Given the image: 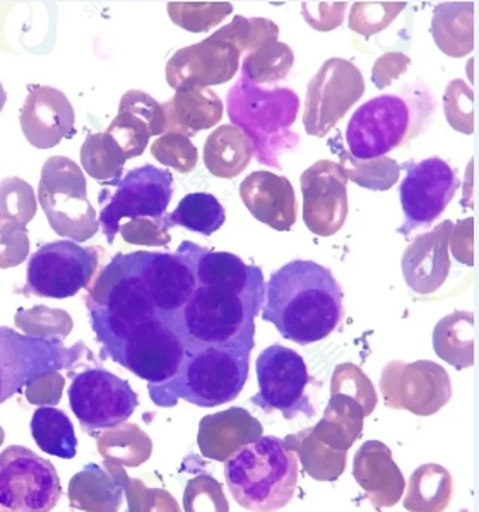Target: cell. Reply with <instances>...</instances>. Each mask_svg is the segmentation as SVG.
<instances>
[{"mask_svg":"<svg viewBox=\"0 0 479 512\" xmlns=\"http://www.w3.org/2000/svg\"><path fill=\"white\" fill-rule=\"evenodd\" d=\"M343 290L329 269L293 261L273 273L266 285L262 319L298 345L326 340L343 319Z\"/></svg>","mask_w":479,"mask_h":512,"instance_id":"cell-1","label":"cell"},{"mask_svg":"<svg viewBox=\"0 0 479 512\" xmlns=\"http://www.w3.org/2000/svg\"><path fill=\"white\" fill-rule=\"evenodd\" d=\"M266 295H238L226 288L197 286L184 309L170 319L187 353L206 348L255 345V317Z\"/></svg>","mask_w":479,"mask_h":512,"instance_id":"cell-2","label":"cell"},{"mask_svg":"<svg viewBox=\"0 0 479 512\" xmlns=\"http://www.w3.org/2000/svg\"><path fill=\"white\" fill-rule=\"evenodd\" d=\"M255 345L206 348L187 353L175 377L163 384L149 386L154 405L172 408L178 399L214 408L226 405L242 393L249 379L250 353Z\"/></svg>","mask_w":479,"mask_h":512,"instance_id":"cell-3","label":"cell"},{"mask_svg":"<svg viewBox=\"0 0 479 512\" xmlns=\"http://www.w3.org/2000/svg\"><path fill=\"white\" fill-rule=\"evenodd\" d=\"M226 485L235 501L252 512H274L288 506L298 483L295 453L283 439L262 435L226 461Z\"/></svg>","mask_w":479,"mask_h":512,"instance_id":"cell-4","label":"cell"},{"mask_svg":"<svg viewBox=\"0 0 479 512\" xmlns=\"http://www.w3.org/2000/svg\"><path fill=\"white\" fill-rule=\"evenodd\" d=\"M38 201L52 230L71 242L93 239L100 228L96 209L89 203L83 170L66 156H52L45 161Z\"/></svg>","mask_w":479,"mask_h":512,"instance_id":"cell-5","label":"cell"},{"mask_svg":"<svg viewBox=\"0 0 479 512\" xmlns=\"http://www.w3.org/2000/svg\"><path fill=\"white\" fill-rule=\"evenodd\" d=\"M107 185L113 187V191H101L98 223L108 244H113L119 233L122 218L161 220L172 201V173L153 165H142Z\"/></svg>","mask_w":479,"mask_h":512,"instance_id":"cell-6","label":"cell"},{"mask_svg":"<svg viewBox=\"0 0 479 512\" xmlns=\"http://www.w3.org/2000/svg\"><path fill=\"white\" fill-rule=\"evenodd\" d=\"M83 352V343L72 348L59 341L35 340L0 326V405L38 377L72 369Z\"/></svg>","mask_w":479,"mask_h":512,"instance_id":"cell-7","label":"cell"},{"mask_svg":"<svg viewBox=\"0 0 479 512\" xmlns=\"http://www.w3.org/2000/svg\"><path fill=\"white\" fill-rule=\"evenodd\" d=\"M62 495L55 466L23 446L0 453V511L50 512Z\"/></svg>","mask_w":479,"mask_h":512,"instance_id":"cell-8","label":"cell"},{"mask_svg":"<svg viewBox=\"0 0 479 512\" xmlns=\"http://www.w3.org/2000/svg\"><path fill=\"white\" fill-rule=\"evenodd\" d=\"M98 249L71 240L45 244L30 257L26 293L45 298H69L88 288L98 269Z\"/></svg>","mask_w":479,"mask_h":512,"instance_id":"cell-9","label":"cell"},{"mask_svg":"<svg viewBox=\"0 0 479 512\" xmlns=\"http://www.w3.org/2000/svg\"><path fill=\"white\" fill-rule=\"evenodd\" d=\"M185 357L184 341L166 317H156L132 329L110 355L113 362L148 381L149 386L175 377Z\"/></svg>","mask_w":479,"mask_h":512,"instance_id":"cell-10","label":"cell"},{"mask_svg":"<svg viewBox=\"0 0 479 512\" xmlns=\"http://www.w3.org/2000/svg\"><path fill=\"white\" fill-rule=\"evenodd\" d=\"M69 403L84 432L119 427L132 417L139 405L129 382L105 369H89L72 376Z\"/></svg>","mask_w":479,"mask_h":512,"instance_id":"cell-11","label":"cell"},{"mask_svg":"<svg viewBox=\"0 0 479 512\" xmlns=\"http://www.w3.org/2000/svg\"><path fill=\"white\" fill-rule=\"evenodd\" d=\"M259 393L252 398L255 406L266 413L281 411L286 420H293L300 413L314 415L315 408L308 399L307 386L312 382L307 364L295 350L273 345L257 358Z\"/></svg>","mask_w":479,"mask_h":512,"instance_id":"cell-12","label":"cell"},{"mask_svg":"<svg viewBox=\"0 0 479 512\" xmlns=\"http://www.w3.org/2000/svg\"><path fill=\"white\" fill-rule=\"evenodd\" d=\"M201 245L182 242L177 252H136L137 268L158 314L172 319L197 288L196 261Z\"/></svg>","mask_w":479,"mask_h":512,"instance_id":"cell-13","label":"cell"},{"mask_svg":"<svg viewBox=\"0 0 479 512\" xmlns=\"http://www.w3.org/2000/svg\"><path fill=\"white\" fill-rule=\"evenodd\" d=\"M380 389L385 405L392 410L409 411L416 417L435 415L452 398L449 374L430 360L413 364L394 360L385 365Z\"/></svg>","mask_w":479,"mask_h":512,"instance_id":"cell-14","label":"cell"},{"mask_svg":"<svg viewBox=\"0 0 479 512\" xmlns=\"http://www.w3.org/2000/svg\"><path fill=\"white\" fill-rule=\"evenodd\" d=\"M365 93L361 71L349 60L329 59L308 84L303 126L324 137Z\"/></svg>","mask_w":479,"mask_h":512,"instance_id":"cell-15","label":"cell"},{"mask_svg":"<svg viewBox=\"0 0 479 512\" xmlns=\"http://www.w3.org/2000/svg\"><path fill=\"white\" fill-rule=\"evenodd\" d=\"M411 127V112L403 98L377 96L361 105L349 120L346 131L349 155L356 160H373L401 146Z\"/></svg>","mask_w":479,"mask_h":512,"instance_id":"cell-16","label":"cell"},{"mask_svg":"<svg viewBox=\"0 0 479 512\" xmlns=\"http://www.w3.org/2000/svg\"><path fill=\"white\" fill-rule=\"evenodd\" d=\"M406 179L401 184V204L404 221L399 233L408 235L416 228L432 225L444 213L459 189V180L449 163L440 158H428L406 167Z\"/></svg>","mask_w":479,"mask_h":512,"instance_id":"cell-17","label":"cell"},{"mask_svg":"<svg viewBox=\"0 0 479 512\" xmlns=\"http://www.w3.org/2000/svg\"><path fill=\"white\" fill-rule=\"evenodd\" d=\"M303 221L310 232L331 237L348 218V179L338 163L320 160L302 173Z\"/></svg>","mask_w":479,"mask_h":512,"instance_id":"cell-18","label":"cell"},{"mask_svg":"<svg viewBox=\"0 0 479 512\" xmlns=\"http://www.w3.org/2000/svg\"><path fill=\"white\" fill-rule=\"evenodd\" d=\"M240 55L230 43L209 36L173 54L166 64V81L175 91L228 83L237 74Z\"/></svg>","mask_w":479,"mask_h":512,"instance_id":"cell-19","label":"cell"},{"mask_svg":"<svg viewBox=\"0 0 479 512\" xmlns=\"http://www.w3.org/2000/svg\"><path fill=\"white\" fill-rule=\"evenodd\" d=\"M21 129L28 143L38 149L55 148L76 134V115L69 98L52 86L31 84L21 108Z\"/></svg>","mask_w":479,"mask_h":512,"instance_id":"cell-20","label":"cell"},{"mask_svg":"<svg viewBox=\"0 0 479 512\" xmlns=\"http://www.w3.org/2000/svg\"><path fill=\"white\" fill-rule=\"evenodd\" d=\"M166 132L163 105L144 91H127L120 100L119 115L108 126L107 134L117 141L125 158H137L148 148L151 136Z\"/></svg>","mask_w":479,"mask_h":512,"instance_id":"cell-21","label":"cell"},{"mask_svg":"<svg viewBox=\"0 0 479 512\" xmlns=\"http://www.w3.org/2000/svg\"><path fill=\"white\" fill-rule=\"evenodd\" d=\"M454 223L442 221L418 235L403 256L404 280L414 293L430 295L442 288L450 273L449 239Z\"/></svg>","mask_w":479,"mask_h":512,"instance_id":"cell-22","label":"cell"},{"mask_svg":"<svg viewBox=\"0 0 479 512\" xmlns=\"http://www.w3.org/2000/svg\"><path fill=\"white\" fill-rule=\"evenodd\" d=\"M264 434L257 418L243 408H228L207 415L199 423L197 446L202 456L213 461H228L243 447L254 444Z\"/></svg>","mask_w":479,"mask_h":512,"instance_id":"cell-23","label":"cell"},{"mask_svg":"<svg viewBox=\"0 0 479 512\" xmlns=\"http://www.w3.org/2000/svg\"><path fill=\"white\" fill-rule=\"evenodd\" d=\"M240 196L250 215L278 232H288L296 221V196L286 177L271 172L250 173L240 185Z\"/></svg>","mask_w":479,"mask_h":512,"instance_id":"cell-24","label":"cell"},{"mask_svg":"<svg viewBox=\"0 0 479 512\" xmlns=\"http://www.w3.org/2000/svg\"><path fill=\"white\" fill-rule=\"evenodd\" d=\"M353 477L375 509L396 506L406 489V480L392 459L391 449L380 441H367L358 449Z\"/></svg>","mask_w":479,"mask_h":512,"instance_id":"cell-25","label":"cell"},{"mask_svg":"<svg viewBox=\"0 0 479 512\" xmlns=\"http://www.w3.org/2000/svg\"><path fill=\"white\" fill-rule=\"evenodd\" d=\"M197 286L226 288L238 295H266L262 269L245 264L230 252H214L201 247L196 261Z\"/></svg>","mask_w":479,"mask_h":512,"instance_id":"cell-26","label":"cell"},{"mask_svg":"<svg viewBox=\"0 0 479 512\" xmlns=\"http://www.w3.org/2000/svg\"><path fill=\"white\" fill-rule=\"evenodd\" d=\"M163 110L166 131L187 137L211 129L223 117V103L211 88L175 91V96L163 105Z\"/></svg>","mask_w":479,"mask_h":512,"instance_id":"cell-27","label":"cell"},{"mask_svg":"<svg viewBox=\"0 0 479 512\" xmlns=\"http://www.w3.org/2000/svg\"><path fill=\"white\" fill-rule=\"evenodd\" d=\"M254 156V144L249 134L238 126H221L207 137L204 163L219 179H233L249 167Z\"/></svg>","mask_w":479,"mask_h":512,"instance_id":"cell-28","label":"cell"},{"mask_svg":"<svg viewBox=\"0 0 479 512\" xmlns=\"http://www.w3.org/2000/svg\"><path fill=\"white\" fill-rule=\"evenodd\" d=\"M67 495L72 509L86 512H119L124 502L120 483L96 463H89L71 478Z\"/></svg>","mask_w":479,"mask_h":512,"instance_id":"cell-29","label":"cell"},{"mask_svg":"<svg viewBox=\"0 0 479 512\" xmlns=\"http://www.w3.org/2000/svg\"><path fill=\"white\" fill-rule=\"evenodd\" d=\"M473 7V2H447L435 9L433 38L450 57H462L473 50Z\"/></svg>","mask_w":479,"mask_h":512,"instance_id":"cell-30","label":"cell"},{"mask_svg":"<svg viewBox=\"0 0 479 512\" xmlns=\"http://www.w3.org/2000/svg\"><path fill=\"white\" fill-rule=\"evenodd\" d=\"M284 447L295 453L302 461V468L308 477L314 478L317 482H336L344 470L348 453L334 451L315 437L314 430H302L296 434H290L283 439Z\"/></svg>","mask_w":479,"mask_h":512,"instance_id":"cell-31","label":"cell"},{"mask_svg":"<svg viewBox=\"0 0 479 512\" xmlns=\"http://www.w3.org/2000/svg\"><path fill=\"white\" fill-rule=\"evenodd\" d=\"M474 319L471 312L456 310L435 326L433 348L438 357L457 370L474 364Z\"/></svg>","mask_w":479,"mask_h":512,"instance_id":"cell-32","label":"cell"},{"mask_svg":"<svg viewBox=\"0 0 479 512\" xmlns=\"http://www.w3.org/2000/svg\"><path fill=\"white\" fill-rule=\"evenodd\" d=\"M454 494V480L440 465H421L408 482L404 509L409 512H444Z\"/></svg>","mask_w":479,"mask_h":512,"instance_id":"cell-33","label":"cell"},{"mask_svg":"<svg viewBox=\"0 0 479 512\" xmlns=\"http://www.w3.org/2000/svg\"><path fill=\"white\" fill-rule=\"evenodd\" d=\"M96 447L105 463L120 468L141 466L153 454L151 437L134 423H122L115 429L96 435Z\"/></svg>","mask_w":479,"mask_h":512,"instance_id":"cell-34","label":"cell"},{"mask_svg":"<svg viewBox=\"0 0 479 512\" xmlns=\"http://www.w3.org/2000/svg\"><path fill=\"white\" fill-rule=\"evenodd\" d=\"M31 435L43 453L62 459L76 456L77 439L72 422L55 406H42L31 420Z\"/></svg>","mask_w":479,"mask_h":512,"instance_id":"cell-35","label":"cell"},{"mask_svg":"<svg viewBox=\"0 0 479 512\" xmlns=\"http://www.w3.org/2000/svg\"><path fill=\"white\" fill-rule=\"evenodd\" d=\"M225 220L223 204L207 192L187 194L173 213L163 216V223L168 230L172 227H184L206 237L218 232Z\"/></svg>","mask_w":479,"mask_h":512,"instance_id":"cell-36","label":"cell"},{"mask_svg":"<svg viewBox=\"0 0 479 512\" xmlns=\"http://www.w3.org/2000/svg\"><path fill=\"white\" fill-rule=\"evenodd\" d=\"M125 161L124 151L107 132L89 134L81 148L84 172L101 184H112L122 179Z\"/></svg>","mask_w":479,"mask_h":512,"instance_id":"cell-37","label":"cell"},{"mask_svg":"<svg viewBox=\"0 0 479 512\" xmlns=\"http://www.w3.org/2000/svg\"><path fill=\"white\" fill-rule=\"evenodd\" d=\"M293 62V50L286 43H267L245 57L243 78L250 84L278 83L290 74Z\"/></svg>","mask_w":479,"mask_h":512,"instance_id":"cell-38","label":"cell"},{"mask_svg":"<svg viewBox=\"0 0 479 512\" xmlns=\"http://www.w3.org/2000/svg\"><path fill=\"white\" fill-rule=\"evenodd\" d=\"M105 470L112 475L124 490L127 512H182L178 502L168 490L148 489L144 482L131 478L120 466L105 463Z\"/></svg>","mask_w":479,"mask_h":512,"instance_id":"cell-39","label":"cell"},{"mask_svg":"<svg viewBox=\"0 0 479 512\" xmlns=\"http://www.w3.org/2000/svg\"><path fill=\"white\" fill-rule=\"evenodd\" d=\"M16 326L28 338L62 343L71 334L74 322L66 310L50 309L47 305H36L33 309L18 310Z\"/></svg>","mask_w":479,"mask_h":512,"instance_id":"cell-40","label":"cell"},{"mask_svg":"<svg viewBox=\"0 0 479 512\" xmlns=\"http://www.w3.org/2000/svg\"><path fill=\"white\" fill-rule=\"evenodd\" d=\"M344 175L360 187L370 191H389L399 180L401 167L389 156H379L373 160H356L349 153H341Z\"/></svg>","mask_w":479,"mask_h":512,"instance_id":"cell-41","label":"cell"},{"mask_svg":"<svg viewBox=\"0 0 479 512\" xmlns=\"http://www.w3.org/2000/svg\"><path fill=\"white\" fill-rule=\"evenodd\" d=\"M279 28L273 21L264 18H245L235 16L228 26L213 33L214 40L226 42L237 48L240 54L254 52L267 43L278 40Z\"/></svg>","mask_w":479,"mask_h":512,"instance_id":"cell-42","label":"cell"},{"mask_svg":"<svg viewBox=\"0 0 479 512\" xmlns=\"http://www.w3.org/2000/svg\"><path fill=\"white\" fill-rule=\"evenodd\" d=\"M36 209L35 191L28 182L18 177L0 180V220L28 227Z\"/></svg>","mask_w":479,"mask_h":512,"instance_id":"cell-43","label":"cell"},{"mask_svg":"<svg viewBox=\"0 0 479 512\" xmlns=\"http://www.w3.org/2000/svg\"><path fill=\"white\" fill-rule=\"evenodd\" d=\"M331 396L353 399L365 410L367 417L372 415L379 401L372 381L355 364H341L334 369L331 379Z\"/></svg>","mask_w":479,"mask_h":512,"instance_id":"cell-44","label":"cell"},{"mask_svg":"<svg viewBox=\"0 0 479 512\" xmlns=\"http://www.w3.org/2000/svg\"><path fill=\"white\" fill-rule=\"evenodd\" d=\"M168 12L173 23L192 33L211 30L216 24L233 12V7L226 2H207V4H190V2H172Z\"/></svg>","mask_w":479,"mask_h":512,"instance_id":"cell-45","label":"cell"},{"mask_svg":"<svg viewBox=\"0 0 479 512\" xmlns=\"http://www.w3.org/2000/svg\"><path fill=\"white\" fill-rule=\"evenodd\" d=\"M151 155L165 167H172L178 173H189L197 167V148L190 137L177 132H165L151 146Z\"/></svg>","mask_w":479,"mask_h":512,"instance_id":"cell-46","label":"cell"},{"mask_svg":"<svg viewBox=\"0 0 479 512\" xmlns=\"http://www.w3.org/2000/svg\"><path fill=\"white\" fill-rule=\"evenodd\" d=\"M185 512H230L223 487L209 475L192 478L184 492Z\"/></svg>","mask_w":479,"mask_h":512,"instance_id":"cell-47","label":"cell"},{"mask_svg":"<svg viewBox=\"0 0 479 512\" xmlns=\"http://www.w3.org/2000/svg\"><path fill=\"white\" fill-rule=\"evenodd\" d=\"M30 237L23 225L0 220V269L16 268L28 259Z\"/></svg>","mask_w":479,"mask_h":512,"instance_id":"cell-48","label":"cell"},{"mask_svg":"<svg viewBox=\"0 0 479 512\" xmlns=\"http://www.w3.org/2000/svg\"><path fill=\"white\" fill-rule=\"evenodd\" d=\"M122 239L127 244L144 245V247H166L172 242V235L161 220H149V218H136L119 230Z\"/></svg>","mask_w":479,"mask_h":512,"instance_id":"cell-49","label":"cell"},{"mask_svg":"<svg viewBox=\"0 0 479 512\" xmlns=\"http://www.w3.org/2000/svg\"><path fill=\"white\" fill-rule=\"evenodd\" d=\"M64 386H66V379L60 376L59 372L38 377L26 386V399L31 405L40 406V408L59 405Z\"/></svg>","mask_w":479,"mask_h":512,"instance_id":"cell-50","label":"cell"},{"mask_svg":"<svg viewBox=\"0 0 479 512\" xmlns=\"http://www.w3.org/2000/svg\"><path fill=\"white\" fill-rule=\"evenodd\" d=\"M469 88L464 81H454L450 83L447 88V95H445V110H447V119H449L450 126L457 129V131L473 132V126L466 120V107H462L461 102H466V93ZM468 117H473V114H468Z\"/></svg>","mask_w":479,"mask_h":512,"instance_id":"cell-51","label":"cell"},{"mask_svg":"<svg viewBox=\"0 0 479 512\" xmlns=\"http://www.w3.org/2000/svg\"><path fill=\"white\" fill-rule=\"evenodd\" d=\"M409 64H411V60L404 57L403 54H387L380 57L373 67V83L377 84L379 90H382L385 86H389L394 79L404 74Z\"/></svg>","mask_w":479,"mask_h":512,"instance_id":"cell-52","label":"cell"},{"mask_svg":"<svg viewBox=\"0 0 479 512\" xmlns=\"http://www.w3.org/2000/svg\"><path fill=\"white\" fill-rule=\"evenodd\" d=\"M449 249L457 261L473 266V220L461 221L450 233Z\"/></svg>","mask_w":479,"mask_h":512,"instance_id":"cell-53","label":"cell"},{"mask_svg":"<svg viewBox=\"0 0 479 512\" xmlns=\"http://www.w3.org/2000/svg\"><path fill=\"white\" fill-rule=\"evenodd\" d=\"M7 102V93L6 90H4V86H2V83H0V112L4 110V107H6Z\"/></svg>","mask_w":479,"mask_h":512,"instance_id":"cell-54","label":"cell"},{"mask_svg":"<svg viewBox=\"0 0 479 512\" xmlns=\"http://www.w3.org/2000/svg\"><path fill=\"white\" fill-rule=\"evenodd\" d=\"M4 441H6V432H4V429L0 427V446L4 444Z\"/></svg>","mask_w":479,"mask_h":512,"instance_id":"cell-55","label":"cell"},{"mask_svg":"<svg viewBox=\"0 0 479 512\" xmlns=\"http://www.w3.org/2000/svg\"><path fill=\"white\" fill-rule=\"evenodd\" d=\"M0 512H2V511H0Z\"/></svg>","mask_w":479,"mask_h":512,"instance_id":"cell-56","label":"cell"}]
</instances>
